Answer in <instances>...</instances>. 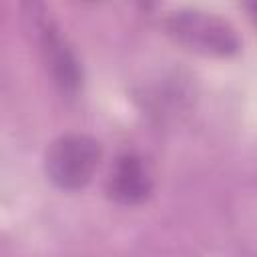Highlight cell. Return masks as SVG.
I'll return each mask as SVG.
<instances>
[{
    "label": "cell",
    "mask_w": 257,
    "mask_h": 257,
    "mask_svg": "<svg viewBox=\"0 0 257 257\" xmlns=\"http://www.w3.org/2000/svg\"><path fill=\"white\" fill-rule=\"evenodd\" d=\"M98 161L100 147L92 137L68 133L50 143L44 157V169L56 187L76 191L90 183Z\"/></svg>",
    "instance_id": "cell-2"
},
{
    "label": "cell",
    "mask_w": 257,
    "mask_h": 257,
    "mask_svg": "<svg viewBox=\"0 0 257 257\" xmlns=\"http://www.w3.org/2000/svg\"><path fill=\"white\" fill-rule=\"evenodd\" d=\"M38 40L42 58L54 84L64 94H74L82 82V70L66 38H62L60 30L50 20H42L38 22Z\"/></svg>",
    "instance_id": "cell-3"
},
{
    "label": "cell",
    "mask_w": 257,
    "mask_h": 257,
    "mask_svg": "<svg viewBox=\"0 0 257 257\" xmlns=\"http://www.w3.org/2000/svg\"><path fill=\"white\" fill-rule=\"evenodd\" d=\"M169 34L185 48L203 56H231L239 50V34L235 26L205 10H177L167 18Z\"/></svg>",
    "instance_id": "cell-1"
},
{
    "label": "cell",
    "mask_w": 257,
    "mask_h": 257,
    "mask_svg": "<svg viewBox=\"0 0 257 257\" xmlns=\"http://www.w3.org/2000/svg\"><path fill=\"white\" fill-rule=\"evenodd\" d=\"M153 191V175L147 163L133 153L120 155L108 175L106 193L120 205H141Z\"/></svg>",
    "instance_id": "cell-4"
}]
</instances>
